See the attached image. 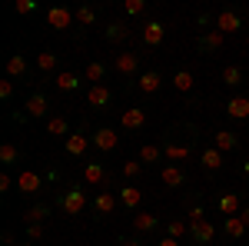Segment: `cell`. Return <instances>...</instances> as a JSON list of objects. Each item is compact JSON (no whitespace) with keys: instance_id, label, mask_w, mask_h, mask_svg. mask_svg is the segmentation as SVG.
Returning a JSON list of instances; mask_svg holds the SVG:
<instances>
[{"instance_id":"obj_1","label":"cell","mask_w":249,"mask_h":246,"mask_svg":"<svg viewBox=\"0 0 249 246\" xmlns=\"http://www.w3.org/2000/svg\"><path fill=\"white\" fill-rule=\"evenodd\" d=\"M73 20H77V10H70V7H63V3H57V7L47 10V27H53V30H67Z\"/></svg>"},{"instance_id":"obj_2","label":"cell","mask_w":249,"mask_h":246,"mask_svg":"<svg viewBox=\"0 0 249 246\" xmlns=\"http://www.w3.org/2000/svg\"><path fill=\"white\" fill-rule=\"evenodd\" d=\"M216 30L226 37V34H239L243 30V14H236V10H219L216 14Z\"/></svg>"},{"instance_id":"obj_3","label":"cell","mask_w":249,"mask_h":246,"mask_svg":"<svg viewBox=\"0 0 249 246\" xmlns=\"http://www.w3.org/2000/svg\"><path fill=\"white\" fill-rule=\"evenodd\" d=\"M110 100H113V90H110L107 83H96V87L87 90V107H93V110H107Z\"/></svg>"},{"instance_id":"obj_4","label":"cell","mask_w":249,"mask_h":246,"mask_svg":"<svg viewBox=\"0 0 249 246\" xmlns=\"http://www.w3.org/2000/svg\"><path fill=\"white\" fill-rule=\"evenodd\" d=\"M90 143H93V136H90V133H83V130H73L67 140H63V147H67L70 156H83V153L90 150Z\"/></svg>"},{"instance_id":"obj_5","label":"cell","mask_w":249,"mask_h":246,"mask_svg":"<svg viewBox=\"0 0 249 246\" xmlns=\"http://www.w3.org/2000/svg\"><path fill=\"white\" fill-rule=\"evenodd\" d=\"M60 207H63V213L77 216V213H83V207H87V193H83V189H67V193L60 196Z\"/></svg>"},{"instance_id":"obj_6","label":"cell","mask_w":249,"mask_h":246,"mask_svg":"<svg viewBox=\"0 0 249 246\" xmlns=\"http://www.w3.org/2000/svg\"><path fill=\"white\" fill-rule=\"evenodd\" d=\"M146 110L143 107H126L123 114H120V123H123V130H143L146 127Z\"/></svg>"},{"instance_id":"obj_7","label":"cell","mask_w":249,"mask_h":246,"mask_svg":"<svg viewBox=\"0 0 249 246\" xmlns=\"http://www.w3.org/2000/svg\"><path fill=\"white\" fill-rule=\"evenodd\" d=\"M93 147L103 153H113L116 147H120V133H113L110 127H100V130L93 133Z\"/></svg>"},{"instance_id":"obj_8","label":"cell","mask_w":249,"mask_h":246,"mask_svg":"<svg viewBox=\"0 0 249 246\" xmlns=\"http://www.w3.org/2000/svg\"><path fill=\"white\" fill-rule=\"evenodd\" d=\"M43 187V176H40L37 170H20V176H17V189L20 193H37V189Z\"/></svg>"},{"instance_id":"obj_9","label":"cell","mask_w":249,"mask_h":246,"mask_svg":"<svg viewBox=\"0 0 249 246\" xmlns=\"http://www.w3.org/2000/svg\"><path fill=\"white\" fill-rule=\"evenodd\" d=\"M140 37H143L146 47H160L163 37H166V27H163L160 20H150V23H143V34H140Z\"/></svg>"},{"instance_id":"obj_10","label":"cell","mask_w":249,"mask_h":246,"mask_svg":"<svg viewBox=\"0 0 249 246\" xmlns=\"http://www.w3.org/2000/svg\"><path fill=\"white\" fill-rule=\"evenodd\" d=\"M23 107H27V116H34V120H43L50 103H47V94H40V90H37V94L27 96V103H23Z\"/></svg>"},{"instance_id":"obj_11","label":"cell","mask_w":249,"mask_h":246,"mask_svg":"<svg viewBox=\"0 0 249 246\" xmlns=\"http://www.w3.org/2000/svg\"><path fill=\"white\" fill-rule=\"evenodd\" d=\"M213 147H216L219 153H232L236 147H239V136H236L232 130H216L213 133Z\"/></svg>"},{"instance_id":"obj_12","label":"cell","mask_w":249,"mask_h":246,"mask_svg":"<svg viewBox=\"0 0 249 246\" xmlns=\"http://www.w3.org/2000/svg\"><path fill=\"white\" fill-rule=\"evenodd\" d=\"M163 156L179 167V163H186V160L193 156V147L190 143H166V147H163Z\"/></svg>"},{"instance_id":"obj_13","label":"cell","mask_w":249,"mask_h":246,"mask_svg":"<svg viewBox=\"0 0 249 246\" xmlns=\"http://www.w3.org/2000/svg\"><path fill=\"white\" fill-rule=\"evenodd\" d=\"M113 67H116L123 76H133L136 70H140V57H136V54H130V50H123V54H116Z\"/></svg>"},{"instance_id":"obj_14","label":"cell","mask_w":249,"mask_h":246,"mask_svg":"<svg viewBox=\"0 0 249 246\" xmlns=\"http://www.w3.org/2000/svg\"><path fill=\"white\" fill-rule=\"evenodd\" d=\"M136 87H140V94H156L163 87V74L160 70H146V74H140Z\"/></svg>"},{"instance_id":"obj_15","label":"cell","mask_w":249,"mask_h":246,"mask_svg":"<svg viewBox=\"0 0 249 246\" xmlns=\"http://www.w3.org/2000/svg\"><path fill=\"white\" fill-rule=\"evenodd\" d=\"M226 114L232 120H249V96H230L226 100Z\"/></svg>"},{"instance_id":"obj_16","label":"cell","mask_w":249,"mask_h":246,"mask_svg":"<svg viewBox=\"0 0 249 246\" xmlns=\"http://www.w3.org/2000/svg\"><path fill=\"white\" fill-rule=\"evenodd\" d=\"M213 236H216V227H213L210 220L193 223V227H190V240H196V243H213Z\"/></svg>"},{"instance_id":"obj_17","label":"cell","mask_w":249,"mask_h":246,"mask_svg":"<svg viewBox=\"0 0 249 246\" xmlns=\"http://www.w3.org/2000/svg\"><path fill=\"white\" fill-rule=\"evenodd\" d=\"M160 180H163L166 187H186V173H183V167H176V163H170V167H163V173H160Z\"/></svg>"},{"instance_id":"obj_18","label":"cell","mask_w":249,"mask_h":246,"mask_svg":"<svg viewBox=\"0 0 249 246\" xmlns=\"http://www.w3.org/2000/svg\"><path fill=\"white\" fill-rule=\"evenodd\" d=\"M93 209H96V216H110V213L116 209V196H113V193H107V189H100L96 200H93Z\"/></svg>"},{"instance_id":"obj_19","label":"cell","mask_w":249,"mask_h":246,"mask_svg":"<svg viewBox=\"0 0 249 246\" xmlns=\"http://www.w3.org/2000/svg\"><path fill=\"white\" fill-rule=\"evenodd\" d=\"M216 207H219V213H226V216H239V209H243V200H239L236 193H223V196L216 200Z\"/></svg>"},{"instance_id":"obj_20","label":"cell","mask_w":249,"mask_h":246,"mask_svg":"<svg viewBox=\"0 0 249 246\" xmlns=\"http://www.w3.org/2000/svg\"><path fill=\"white\" fill-rule=\"evenodd\" d=\"M83 180H87L90 187H100V183H107V170H103V163L90 160V163L83 167Z\"/></svg>"},{"instance_id":"obj_21","label":"cell","mask_w":249,"mask_h":246,"mask_svg":"<svg viewBox=\"0 0 249 246\" xmlns=\"http://www.w3.org/2000/svg\"><path fill=\"white\" fill-rule=\"evenodd\" d=\"M120 203L126 209H136L140 203H143V189L140 187H120Z\"/></svg>"},{"instance_id":"obj_22","label":"cell","mask_w":249,"mask_h":246,"mask_svg":"<svg viewBox=\"0 0 249 246\" xmlns=\"http://www.w3.org/2000/svg\"><path fill=\"white\" fill-rule=\"evenodd\" d=\"M173 87H176V94H193L196 76H193L190 70H176V74H173Z\"/></svg>"},{"instance_id":"obj_23","label":"cell","mask_w":249,"mask_h":246,"mask_svg":"<svg viewBox=\"0 0 249 246\" xmlns=\"http://www.w3.org/2000/svg\"><path fill=\"white\" fill-rule=\"evenodd\" d=\"M107 40H110V43H126V40H130V27H126L123 20H113V23L107 27Z\"/></svg>"},{"instance_id":"obj_24","label":"cell","mask_w":249,"mask_h":246,"mask_svg":"<svg viewBox=\"0 0 249 246\" xmlns=\"http://www.w3.org/2000/svg\"><path fill=\"white\" fill-rule=\"evenodd\" d=\"M53 83H57V90H63V94H73V90L80 87V76L73 74V70H60Z\"/></svg>"},{"instance_id":"obj_25","label":"cell","mask_w":249,"mask_h":246,"mask_svg":"<svg viewBox=\"0 0 249 246\" xmlns=\"http://www.w3.org/2000/svg\"><path fill=\"white\" fill-rule=\"evenodd\" d=\"M223 233H226L230 240H243V236H246V223H243L239 216H226V220H223Z\"/></svg>"},{"instance_id":"obj_26","label":"cell","mask_w":249,"mask_h":246,"mask_svg":"<svg viewBox=\"0 0 249 246\" xmlns=\"http://www.w3.org/2000/svg\"><path fill=\"white\" fill-rule=\"evenodd\" d=\"M199 163H203V167H206L210 173L223 170V153L216 150V147H206V150H203V156H199Z\"/></svg>"},{"instance_id":"obj_27","label":"cell","mask_w":249,"mask_h":246,"mask_svg":"<svg viewBox=\"0 0 249 246\" xmlns=\"http://www.w3.org/2000/svg\"><path fill=\"white\" fill-rule=\"evenodd\" d=\"M47 133H50V136H63V140H67V136H70V123H67V116H50V120H47Z\"/></svg>"},{"instance_id":"obj_28","label":"cell","mask_w":249,"mask_h":246,"mask_svg":"<svg viewBox=\"0 0 249 246\" xmlns=\"http://www.w3.org/2000/svg\"><path fill=\"white\" fill-rule=\"evenodd\" d=\"M103 76H107V67L100 60H90L87 70H83V80H90V87H96V83H103Z\"/></svg>"},{"instance_id":"obj_29","label":"cell","mask_w":249,"mask_h":246,"mask_svg":"<svg viewBox=\"0 0 249 246\" xmlns=\"http://www.w3.org/2000/svg\"><path fill=\"white\" fill-rule=\"evenodd\" d=\"M156 223H160L156 213H136V216H133V229H136V233H153Z\"/></svg>"},{"instance_id":"obj_30","label":"cell","mask_w":249,"mask_h":246,"mask_svg":"<svg viewBox=\"0 0 249 246\" xmlns=\"http://www.w3.org/2000/svg\"><path fill=\"white\" fill-rule=\"evenodd\" d=\"M47 216H50V207H47V203H34V207L23 213L27 227H30V223H47Z\"/></svg>"},{"instance_id":"obj_31","label":"cell","mask_w":249,"mask_h":246,"mask_svg":"<svg viewBox=\"0 0 249 246\" xmlns=\"http://www.w3.org/2000/svg\"><path fill=\"white\" fill-rule=\"evenodd\" d=\"M219 47H223V34H219V30H216V27H213V30H206V34H203V37H199V50H219Z\"/></svg>"},{"instance_id":"obj_32","label":"cell","mask_w":249,"mask_h":246,"mask_svg":"<svg viewBox=\"0 0 249 246\" xmlns=\"http://www.w3.org/2000/svg\"><path fill=\"white\" fill-rule=\"evenodd\" d=\"M27 74V57L23 54H14V57L7 60V76L14 80V76H23Z\"/></svg>"},{"instance_id":"obj_33","label":"cell","mask_w":249,"mask_h":246,"mask_svg":"<svg viewBox=\"0 0 249 246\" xmlns=\"http://www.w3.org/2000/svg\"><path fill=\"white\" fill-rule=\"evenodd\" d=\"M156 160H163V147H156V143L140 147V163H156Z\"/></svg>"},{"instance_id":"obj_34","label":"cell","mask_w":249,"mask_h":246,"mask_svg":"<svg viewBox=\"0 0 249 246\" xmlns=\"http://www.w3.org/2000/svg\"><path fill=\"white\" fill-rule=\"evenodd\" d=\"M37 70H43V74L57 70V54H53V50H43V54H37Z\"/></svg>"},{"instance_id":"obj_35","label":"cell","mask_w":249,"mask_h":246,"mask_svg":"<svg viewBox=\"0 0 249 246\" xmlns=\"http://www.w3.org/2000/svg\"><path fill=\"white\" fill-rule=\"evenodd\" d=\"M77 23H83V27H93L96 23V7H77Z\"/></svg>"},{"instance_id":"obj_36","label":"cell","mask_w":249,"mask_h":246,"mask_svg":"<svg viewBox=\"0 0 249 246\" xmlns=\"http://www.w3.org/2000/svg\"><path fill=\"white\" fill-rule=\"evenodd\" d=\"M166 233H170L173 240H179V236H190V220H173L170 227H166Z\"/></svg>"},{"instance_id":"obj_37","label":"cell","mask_w":249,"mask_h":246,"mask_svg":"<svg viewBox=\"0 0 249 246\" xmlns=\"http://www.w3.org/2000/svg\"><path fill=\"white\" fill-rule=\"evenodd\" d=\"M223 83L226 87H239L243 83V70L239 67H223Z\"/></svg>"},{"instance_id":"obj_38","label":"cell","mask_w":249,"mask_h":246,"mask_svg":"<svg viewBox=\"0 0 249 246\" xmlns=\"http://www.w3.org/2000/svg\"><path fill=\"white\" fill-rule=\"evenodd\" d=\"M17 160H20V150L14 147V143H3V147H0V163L10 167V163H17Z\"/></svg>"},{"instance_id":"obj_39","label":"cell","mask_w":249,"mask_h":246,"mask_svg":"<svg viewBox=\"0 0 249 246\" xmlns=\"http://www.w3.org/2000/svg\"><path fill=\"white\" fill-rule=\"evenodd\" d=\"M143 173V163L140 160H123V180H136Z\"/></svg>"},{"instance_id":"obj_40","label":"cell","mask_w":249,"mask_h":246,"mask_svg":"<svg viewBox=\"0 0 249 246\" xmlns=\"http://www.w3.org/2000/svg\"><path fill=\"white\" fill-rule=\"evenodd\" d=\"M186 220H190V227L193 223H203V220H206V207H203V203H193L190 213H186Z\"/></svg>"},{"instance_id":"obj_41","label":"cell","mask_w":249,"mask_h":246,"mask_svg":"<svg viewBox=\"0 0 249 246\" xmlns=\"http://www.w3.org/2000/svg\"><path fill=\"white\" fill-rule=\"evenodd\" d=\"M146 10V3L143 0H126V17H140Z\"/></svg>"},{"instance_id":"obj_42","label":"cell","mask_w":249,"mask_h":246,"mask_svg":"<svg viewBox=\"0 0 249 246\" xmlns=\"http://www.w3.org/2000/svg\"><path fill=\"white\" fill-rule=\"evenodd\" d=\"M14 10H17V14H34V10H37V0H17Z\"/></svg>"},{"instance_id":"obj_43","label":"cell","mask_w":249,"mask_h":246,"mask_svg":"<svg viewBox=\"0 0 249 246\" xmlns=\"http://www.w3.org/2000/svg\"><path fill=\"white\" fill-rule=\"evenodd\" d=\"M14 96V80L7 76V80H0V100H10Z\"/></svg>"},{"instance_id":"obj_44","label":"cell","mask_w":249,"mask_h":246,"mask_svg":"<svg viewBox=\"0 0 249 246\" xmlns=\"http://www.w3.org/2000/svg\"><path fill=\"white\" fill-rule=\"evenodd\" d=\"M27 236H30V240H40V236H43V223H30V227H27Z\"/></svg>"},{"instance_id":"obj_45","label":"cell","mask_w":249,"mask_h":246,"mask_svg":"<svg viewBox=\"0 0 249 246\" xmlns=\"http://www.w3.org/2000/svg\"><path fill=\"white\" fill-rule=\"evenodd\" d=\"M7 189H14V180H10V173H0V193H7Z\"/></svg>"},{"instance_id":"obj_46","label":"cell","mask_w":249,"mask_h":246,"mask_svg":"<svg viewBox=\"0 0 249 246\" xmlns=\"http://www.w3.org/2000/svg\"><path fill=\"white\" fill-rule=\"evenodd\" d=\"M239 220H243V223H246V229H249V207L239 209Z\"/></svg>"},{"instance_id":"obj_47","label":"cell","mask_w":249,"mask_h":246,"mask_svg":"<svg viewBox=\"0 0 249 246\" xmlns=\"http://www.w3.org/2000/svg\"><path fill=\"white\" fill-rule=\"evenodd\" d=\"M156 246H179V240H173V236H166V240H160Z\"/></svg>"},{"instance_id":"obj_48","label":"cell","mask_w":249,"mask_h":246,"mask_svg":"<svg viewBox=\"0 0 249 246\" xmlns=\"http://www.w3.org/2000/svg\"><path fill=\"white\" fill-rule=\"evenodd\" d=\"M120 246H143V243H140V240H123Z\"/></svg>"},{"instance_id":"obj_49","label":"cell","mask_w":249,"mask_h":246,"mask_svg":"<svg viewBox=\"0 0 249 246\" xmlns=\"http://www.w3.org/2000/svg\"><path fill=\"white\" fill-rule=\"evenodd\" d=\"M243 176H249V160H243Z\"/></svg>"},{"instance_id":"obj_50","label":"cell","mask_w":249,"mask_h":246,"mask_svg":"<svg viewBox=\"0 0 249 246\" xmlns=\"http://www.w3.org/2000/svg\"><path fill=\"white\" fill-rule=\"evenodd\" d=\"M246 143H249V133H246Z\"/></svg>"}]
</instances>
